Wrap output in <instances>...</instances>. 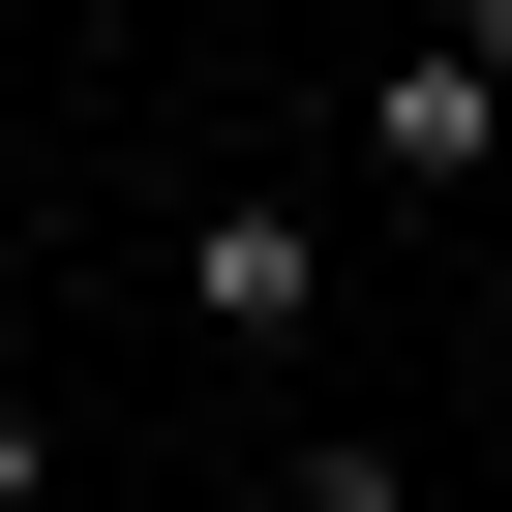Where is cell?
<instances>
[{"label": "cell", "instance_id": "obj_1", "mask_svg": "<svg viewBox=\"0 0 512 512\" xmlns=\"http://www.w3.org/2000/svg\"><path fill=\"white\" fill-rule=\"evenodd\" d=\"M332 151H362V211H452V181L512 151V0H422V31L362 61V121H332Z\"/></svg>", "mask_w": 512, "mask_h": 512}, {"label": "cell", "instance_id": "obj_2", "mask_svg": "<svg viewBox=\"0 0 512 512\" xmlns=\"http://www.w3.org/2000/svg\"><path fill=\"white\" fill-rule=\"evenodd\" d=\"M151 302H181L211 362H302V332H332V211H302V181H211V211L151 241Z\"/></svg>", "mask_w": 512, "mask_h": 512}, {"label": "cell", "instance_id": "obj_3", "mask_svg": "<svg viewBox=\"0 0 512 512\" xmlns=\"http://www.w3.org/2000/svg\"><path fill=\"white\" fill-rule=\"evenodd\" d=\"M272 482H302V512H452V482H422V452H392V422H302V452H272Z\"/></svg>", "mask_w": 512, "mask_h": 512}, {"label": "cell", "instance_id": "obj_4", "mask_svg": "<svg viewBox=\"0 0 512 512\" xmlns=\"http://www.w3.org/2000/svg\"><path fill=\"white\" fill-rule=\"evenodd\" d=\"M0 512H61V392H0Z\"/></svg>", "mask_w": 512, "mask_h": 512}]
</instances>
